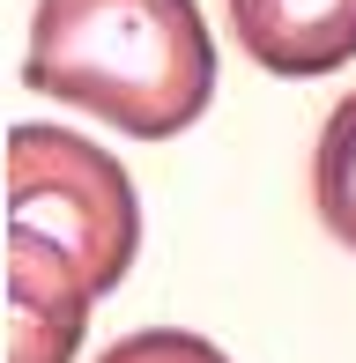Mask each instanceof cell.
I'll return each mask as SVG.
<instances>
[{"label": "cell", "instance_id": "cell-5", "mask_svg": "<svg viewBox=\"0 0 356 363\" xmlns=\"http://www.w3.org/2000/svg\"><path fill=\"white\" fill-rule=\"evenodd\" d=\"M312 201H319V223L356 252V89L327 111L319 126V156H312Z\"/></svg>", "mask_w": 356, "mask_h": 363}, {"label": "cell", "instance_id": "cell-3", "mask_svg": "<svg viewBox=\"0 0 356 363\" xmlns=\"http://www.w3.org/2000/svg\"><path fill=\"white\" fill-rule=\"evenodd\" d=\"M230 38L267 74H334L356 60V0H230Z\"/></svg>", "mask_w": 356, "mask_h": 363}, {"label": "cell", "instance_id": "cell-4", "mask_svg": "<svg viewBox=\"0 0 356 363\" xmlns=\"http://www.w3.org/2000/svg\"><path fill=\"white\" fill-rule=\"evenodd\" d=\"M89 304L82 296H45V289H8V363H74Z\"/></svg>", "mask_w": 356, "mask_h": 363}, {"label": "cell", "instance_id": "cell-2", "mask_svg": "<svg viewBox=\"0 0 356 363\" xmlns=\"http://www.w3.org/2000/svg\"><path fill=\"white\" fill-rule=\"evenodd\" d=\"M141 245V201L126 171L74 126L8 134V289L111 296Z\"/></svg>", "mask_w": 356, "mask_h": 363}, {"label": "cell", "instance_id": "cell-1", "mask_svg": "<svg viewBox=\"0 0 356 363\" xmlns=\"http://www.w3.org/2000/svg\"><path fill=\"white\" fill-rule=\"evenodd\" d=\"M23 82L119 134H186L216 96V38L193 0H38Z\"/></svg>", "mask_w": 356, "mask_h": 363}, {"label": "cell", "instance_id": "cell-6", "mask_svg": "<svg viewBox=\"0 0 356 363\" xmlns=\"http://www.w3.org/2000/svg\"><path fill=\"white\" fill-rule=\"evenodd\" d=\"M96 363H230L223 349H208L201 334H178V326H149V334H126L111 341Z\"/></svg>", "mask_w": 356, "mask_h": 363}]
</instances>
